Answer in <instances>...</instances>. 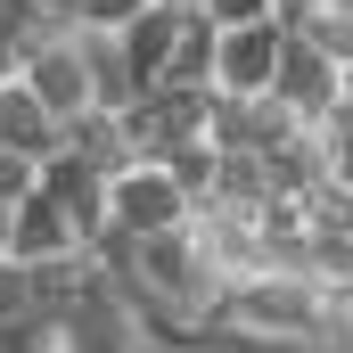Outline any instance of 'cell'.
I'll return each instance as SVG.
<instances>
[{"mask_svg": "<svg viewBox=\"0 0 353 353\" xmlns=\"http://www.w3.org/2000/svg\"><path fill=\"white\" fill-rule=\"evenodd\" d=\"M329 288H312V279H288V271H263V279H239V288H222V304H214V329H247V337H271V345H312L321 329H329Z\"/></svg>", "mask_w": 353, "mask_h": 353, "instance_id": "obj_1", "label": "cell"}, {"mask_svg": "<svg viewBox=\"0 0 353 353\" xmlns=\"http://www.w3.org/2000/svg\"><path fill=\"white\" fill-rule=\"evenodd\" d=\"M50 329H58V353H157V345H148L140 304H132L123 288H107L99 271H90V288L50 321Z\"/></svg>", "mask_w": 353, "mask_h": 353, "instance_id": "obj_2", "label": "cell"}, {"mask_svg": "<svg viewBox=\"0 0 353 353\" xmlns=\"http://www.w3.org/2000/svg\"><path fill=\"white\" fill-rule=\"evenodd\" d=\"M189 222V197L173 189L165 165H132V173L107 181V230H123V239H165Z\"/></svg>", "mask_w": 353, "mask_h": 353, "instance_id": "obj_3", "label": "cell"}, {"mask_svg": "<svg viewBox=\"0 0 353 353\" xmlns=\"http://www.w3.org/2000/svg\"><path fill=\"white\" fill-rule=\"evenodd\" d=\"M288 132H304L279 99H230V90H214V107H205V140H214V157H263V148H279Z\"/></svg>", "mask_w": 353, "mask_h": 353, "instance_id": "obj_4", "label": "cell"}, {"mask_svg": "<svg viewBox=\"0 0 353 353\" xmlns=\"http://www.w3.org/2000/svg\"><path fill=\"white\" fill-rule=\"evenodd\" d=\"M271 99L304 123V132H321L329 115H337V99H345V74L321 58V50H304L296 33H288V50H279V74H271Z\"/></svg>", "mask_w": 353, "mask_h": 353, "instance_id": "obj_5", "label": "cell"}, {"mask_svg": "<svg viewBox=\"0 0 353 353\" xmlns=\"http://www.w3.org/2000/svg\"><path fill=\"white\" fill-rule=\"evenodd\" d=\"M279 50H288V25H239V33H222V50H214V90L263 99L271 74H279Z\"/></svg>", "mask_w": 353, "mask_h": 353, "instance_id": "obj_6", "label": "cell"}, {"mask_svg": "<svg viewBox=\"0 0 353 353\" xmlns=\"http://www.w3.org/2000/svg\"><path fill=\"white\" fill-rule=\"evenodd\" d=\"M33 189H41V197H50V205H58V214L74 222V239H83V255H90V239L107 230V181L90 173V165H74V157L58 148V157H41Z\"/></svg>", "mask_w": 353, "mask_h": 353, "instance_id": "obj_7", "label": "cell"}, {"mask_svg": "<svg viewBox=\"0 0 353 353\" xmlns=\"http://www.w3.org/2000/svg\"><path fill=\"white\" fill-rule=\"evenodd\" d=\"M25 90H33V99L58 115V132H66L74 115H90V74H83V50H74V33L25 58Z\"/></svg>", "mask_w": 353, "mask_h": 353, "instance_id": "obj_8", "label": "cell"}, {"mask_svg": "<svg viewBox=\"0 0 353 353\" xmlns=\"http://www.w3.org/2000/svg\"><path fill=\"white\" fill-rule=\"evenodd\" d=\"M83 255V239H74V222L33 189L17 214H8V263H25V271H41V263H74Z\"/></svg>", "mask_w": 353, "mask_h": 353, "instance_id": "obj_9", "label": "cell"}, {"mask_svg": "<svg viewBox=\"0 0 353 353\" xmlns=\"http://www.w3.org/2000/svg\"><path fill=\"white\" fill-rule=\"evenodd\" d=\"M173 41H181V8H140L123 33H115V50H123V66H132V90L148 99V90L165 83V66H173Z\"/></svg>", "mask_w": 353, "mask_h": 353, "instance_id": "obj_10", "label": "cell"}, {"mask_svg": "<svg viewBox=\"0 0 353 353\" xmlns=\"http://www.w3.org/2000/svg\"><path fill=\"white\" fill-rule=\"evenodd\" d=\"M0 148H8V157H33V165H41V157H58V115L25 90V74H17V83H0Z\"/></svg>", "mask_w": 353, "mask_h": 353, "instance_id": "obj_11", "label": "cell"}, {"mask_svg": "<svg viewBox=\"0 0 353 353\" xmlns=\"http://www.w3.org/2000/svg\"><path fill=\"white\" fill-rule=\"evenodd\" d=\"M58 148H66L74 165H90L99 181H115V173H132V165H140V157H132V140H123V123H115V115H99V107L74 115V123L58 132Z\"/></svg>", "mask_w": 353, "mask_h": 353, "instance_id": "obj_12", "label": "cell"}, {"mask_svg": "<svg viewBox=\"0 0 353 353\" xmlns=\"http://www.w3.org/2000/svg\"><path fill=\"white\" fill-rule=\"evenodd\" d=\"M74 50H83V74H90V107H99V115H123L140 90H132V66H123L115 33H90V25H74Z\"/></svg>", "mask_w": 353, "mask_h": 353, "instance_id": "obj_13", "label": "cell"}, {"mask_svg": "<svg viewBox=\"0 0 353 353\" xmlns=\"http://www.w3.org/2000/svg\"><path fill=\"white\" fill-rule=\"evenodd\" d=\"M263 181H271V197H312L321 181H329V157H321V132H288L279 148H263Z\"/></svg>", "mask_w": 353, "mask_h": 353, "instance_id": "obj_14", "label": "cell"}, {"mask_svg": "<svg viewBox=\"0 0 353 353\" xmlns=\"http://www.w3.org/2000/svg\"><path fill=\"white\" fill-rule=\"evenodd\" d=\"M214 50H222V33L205 25V8H181V41L157 90H214Z\"/></svg>", "mask_w": 353, "mask_h": 353, "instance_id": "obj_15", "label": "cell"}, {"mask_svg": "<svg viewBox=\"0 0 353 353\" xmlns=\"http://www.w3.org/2000/svg\"><path fill=\"white\" fill-rule=\"evenodd\" d=\"M296 41H304V50H321V58L345 74V66H353V0H329V8H312V17L296 25Z\"/></svg>", "mask_w": 353, "mask_h": 353, "instance_id": "obj_16", "label": "cell"}, {"mask_svg": "<svg viewBox=\"0 0 353 353\" xmlns=\"http://www.w3.org/2000/svg\"><path fill=\"white\" fill-rule=\"evenodd\" d=\"M157 165L173 173V189L189 197V205H205V197H214V165H222V157H214V140H173Z\"/></svg>", "mask_w": 353, "mask_h": 353, "instance_id": "obj_17", "label": "cell"}, {"mask_svg": "<svg viewBox=\"0 0 353 353\" xmlns=\"http://www.w3.org/2000/svg\"><path fill=\"white\" fill-rule=\"evenodd\" d=\"M304 230H312V239H353V189L345 181H321V189L304 197Z\"/></svg>", "mask_w": 353, "mask_h": 353, "instance_id": "obj_18", "label": "cell"}, {"mask_svg": "<svg viewBox=\"0 0 353 353\" xmlns=\"http://www.w3.org/2000/svg\"><path fill=\"white\" fill-rule=\"evenodd\" d=\"M17 321H41L33 312V271L0 255V329H17Z\"/></svg>", "mask_w": 353, "mask_h": 353, "instance_id": "obj_19", "label": "cell"}, {"mask_svg": "<svg viewBox=\"0 0 353 353\" xmlns=\"http://www.w3.org/2000/svg\"><path fill=\"white\" fill-rule=\"evenodd\" d=\"M321 157H329V181H345V189H353V115H345V107L321 123Z\"/></svg>", "mask_w": 353, "mask_h": 353, "instance_id": "obj_20", "label": "cell"}, {"mask_svg": "<svg viewBox=\"0 0 353 353\" xmlns=\"http://www.w3.org/2000/svg\"><path fill=\"white\" fill-rule=\"evenodd\" d=\"M205 25H214V33H239V25H271V0H205Z\"/></svg>", "mask_w": 353, "mask_h": 353, "instance_id": "obj_21", "label": "cell"}, {"mask_svg": "<svg viewBox=\"0 0 353 353\" xmlns=\"http://www.w3.org/2000/svg\"><path fill=\"white\" fill-rule=\"evenodd\" d=\"M140 8H157V0H83V17H74V25H90V33H123Z\"/></svg>", "mask_w": 353, "mask_h": 353, "instance_id": "obj_22", "label": "cell"}, {"mask_svg": "<svg viewBox=\"0 0 353 353\" xmlns=\"http://www.w3.org/2000/svg\"><path fill=\"white\" fill-rule=\"evenodd\" d=\"M33 173H41L33 157H8V148H0V214H17V205L33 197Z\"/></svg>", "mask_w": 353, "mask_h": 353, "instance_id": "obj_23", "label": "cell"}, {"mask_svg": "<svg viewBox=\"0 0 353 353\" xmlns=\"http://www.w3.org/2000/svg\"><path fill=\"white\" fill-rule=\"evenodd\" d=\"M197 353H304V345H271V337H247V329H205Z\"/></svg>", "mask_w": 353, "mask_h": 353, "instance_id": "obj_24", "label": "cell"}, {"mask_svg": "<svg viewBox=\"0 0 353 353\" xmlns=\"http://www.w3.org/2000/svg\"><path fill=\"white\" fill-rule=\"evenodd\" d=\"M17 17H25V0H0V83L25 74V58H17Z\"/></svg>", "mask_w": 353, "mask_h": 353, "instance_id": "obj_25", "label": "cell"}, {"mask_svg": "<svg viewBox=\"0 0 353 353\" xmlns=\"http://www.w3.org/2000/svg\"><path fill=\"white\" fill-rule=\"evenodd\" d=\"M312 8H329V0H271V25H288V33H296Z\"/></svg>", "mask_w": 353, "mask_h": 353, "instance_id": "obj_26", "label": "cell"}, {"mask_svg": "<svg viewBox=\"0 0 353 353\" xmlns=\"http://www.w3.org/2000/svg\"><path fill=\"white\" fill-rule=\"evenodd\" d=\"M337 107H345V115H353V66H345V99H337Z\"/></svg>", "mask_w": 353, "mask_h": 353, "instance_id": "obj_27", "label": "cell"}, {"mask_svg": "<svg viewBox=\"0 0 353 353\" xmlns=\"http://www.w3.org/2000/svg\"><path fill=\"white\" fill-rule=\"evenodd\" d=\"M0 255H8V214H0Z\"/></svg>", "mask_w": 353, "mask_h": 353, "instance_id": "obj_28", "label": "cell"}]
</instances>
